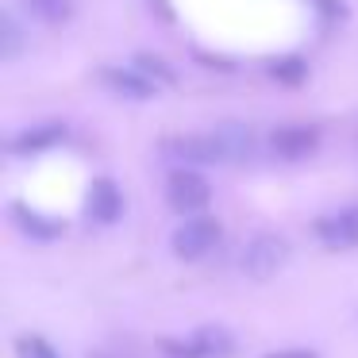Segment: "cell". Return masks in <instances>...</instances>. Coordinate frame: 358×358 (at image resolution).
<instances>
[{
	"mask_svg": "<svg viewBox=\"0 0 358 358\" xmlns=\"http://www.w3.org/2000/svg\"><path fill=\"white\" fill-rule=\"evenodd\" d=\"M66 124H35V127H24L8 139V155L16 158H35V155H47V150L62 147L66 143Z\"/></svg>",
	"mask_w": 358,
	"mask_h": 358,
	"instance_id": "cell-10",
	"label": "cell"
},
{
	"mask_svg": "<svg viewBox=\"0 0 358 358\" xmlns=\"http://www.w3.org/2000/svg\"><path fill=\"white\" fill-rule=\"evenodd\" d=\"M16 355L20 358H62L55 343L43 339V335H20V339H16Z\"/></svg>",
	"mask_w": 358,
	"mask_h": 358,
	"instance_id": "cell-17",
	"label": "cell"
},
{
	"mask_svg": "<svg viewBox=\"0 0 358 358\" xmlns=\"http://www.w3.org/2000/svg\"><path fill=\"white\" fill-rule=\"evenodd\" d=\"M320 147V127L312 124H281L266 135V150L281 162H304Z\"/></svg>",
	"mask_w": 358,
	"mask_h": 358,
	"instance_id": "cell-6",
	"label": "cell"
},
{
	"mask_svg": "<svg viewBox=\"0 0 358 358\" xmlns=\"http://www.w3.org/2000/svg\"><path fill=\"white\" fill-rule=\"evenodd\" d=\"M166 204H170L178 216H201L212 204V185L201 170L193 166H173L170 178H166Z\"/></svg>",
	"mask_w": 358,
	"mask_h": 358,
	"instance_id": "cell-1",
	"label": "cell"
},
{
	"mask_svg": "<svg viewBox=\"0 0 358 358\" xmlns=\"http://www.w3.org/2000/svg\"><path fill=\"white\" fill-rule=\"evenodd\" d=\"M135 66H139L150 81H158V85H178V70H173L166 58H158V55H135Z\"/></svg>",
	"mask_w": 358,
	"mask_h": 358,
	"instance_id": "cell-16",
	"label": "cell"
},
{
	"mask_svg": "<svg viewBox=\"0 0 358 358\" xmlns=\"http://www.w3.org/2000/svg\"><path fill=\"white\" fill-rule=\"evenodd\" d=\"M162 158L173 166H193V170H201V166H224V158H220V143L212 131H196V135H170V139H162Z\"/></svg>",
	"mask_w": 358,
	"mask_h": 358,
	"instance_id": "cell-4",
	"label": "cell"
},
{
	"mask_svg": "<svg viewBox=\"0 0 358 358\" xmlns=\"http://www.w3.org/2000/svg\"><path fill=\"white\" fill-rule=\"evenodd\" d=\"M196 343H201V350H204V358H227L231 355V335L224 331V327H216V324H204V327H196V335H193Z\"/></svg>",
	"mask_w": 358,
	"mask_h": 358,
	"instance_id": "cell-15",
	"label": "cell"
},
{
	"mask_svg": "<svg viewBox=\"0 0 358 358\" xmlns=\"http://www.w3.org/2000/svg\"><path fill=\"white\" fill-rule=\"evenodd\" d=\"M262 358H316L312 350H270V355H262Z\"/></svg>",
	"mask_w": 358,
	"mask_h": 358,
	"instance_id": "cell-19",
	"label": "cell"
},
{
	"mask_svg": "<svg viewBox=\"0 0 358 358\" xmlns=\"http://www.w3.org/2000/svg\"><path fill=\"white\" fill-rule=\"evenodd\" d=\"M266 73H270L278 85H304V81H308V62H304L301 55H281V58H270Z\"/></svg>",
	"mask_w": 358,
	"mask_h": 358,
	"instance_id": "cell-14",
	"label": "cell"
},
{
	"mask_svg": "<svg viewBox=\"0 0 358 358\" xmlns=\"http://www.w3.org/2000/svg\"><path fill=\"white\" fill-rule=\"evenodd\" d=\"M24 47H27V31L20 24V16L16 12H4V20H0V58L4 62H16L24 55Z\"/></svg>",
	"mask_w": 358,
	"mask_h": 358,
	"instance_id": "cell-13",
	"label": "cell"
},
{
	"mask_svg": "<svg viewBox=\"0 0 358 358\" xmlns=\"http://www.w3.org/2000/svg\"><path fill=\"white\" fill-rule=\"evenodd\" d=\"M220 235H224L220 220L208 216V212H201V216L181 220L178 231H173V239H170V247H173V255H178L181 262H201L208 250H216Z\"/></svg>",
	"mask_w": 358,
	"mask_h": 358,
	"instance_id": "cell-2",
	"label": "cell"
},
{
	"mask_svg": "<svg viewBox=\"0 0 358 358\" xmlns=\"http://www.w3.org/2000/svg\"><path fill=\"white\" fill-rule=\"evenodd\" d=\"M85 216L101 227H112L124 216V189L112 178H93L85 189Z\"/></svg>",
	"mask_w": 358,
	"mask_h": 358,
	"instance_id": "cell-8",
	"label": "cell"
},
{
	"mask_svg": "<svg viewBox=\"0 0 358 358\" xmlns=\"http://www.w3.org/2000/svg\"><path fill=\"white\" fill-rule=\"evenodd\" d=\"M101 85L108 89L112 96L131 101V104H147V101H155V96L162 93V85L150 81L135 62L131 66H101Z\"/></svg>",
	"mask_w": 358,
	"mask_h": 358,
	"instance_id": "cell-5",
	"label": "cell"
},
{
	"mask_svg": "<svg viewBox=\"0 0 358 358\" xmlns=\"http://www.w3.org/2000/svg\"><path fill=\"white\" fill-rule=\"evenodd\" d=\"M158 350H162L166 358H204V350L196 339H162Z\"/></svg>",
	"mask_w": 358,
	"mask_h": 358,
	"instance_id": "cell-18",
	"label": "cell"
},
{
	"mask_svg": "<svg viewBox=\"0 0 358 358\" xmlns=\"http://www.w3.org/2000/svg\"><path fill=\"white\" fill-rule=\"evenodd\" d=\"M285 262H289V243L281 235H270V231L255 235L239 255V270L255 281H270L273 273L285 270Z\"/></svg>",
	"mask_w": 358,
	"mask_h": 358,
	"instance_id": "cell-3",
	"label": "cell"
},
{
	"mask_svg": "<svg viewBox=\"0 0 358 358\" xmlns=\"http://www.w3.org/2000/svg\"><path fill=\"white\" fill-rule=\"evenodd\" d=\"M8 216H12V224H16L27 239H35V243H55L58 235L66 231V220L47 216V212L31 208L27 201H12L8 204Z\"/></svg>",
	"mask_w": 358,
	"mask_h": 358,
	"instance_id": "cell-11",
	"label": "cell"
},
{
	"mask_svg": "<svg viewBox=\"0 0 358 358\" xmlns=\"http://www.w3.org/2000/svg\"><path fill=\"white\" fill-rule=\"evenodd\" d=\"M212 135H216L220 143V158H224V166H239V162H250L258 150V135L250 124H239V120H227V124H216L212 127Z\"/></svg>",
	"mask_w": 358,
	"mask_h": 358,
	"instance_id": "cell-9",
	"label": "cell"
},
{
	"mask_svg": "<svg viewBox=\"0 0 358 358\" xmlns=\"http://www.w3.org/2000/svg\"><path fill=\"white\" fill-rule=\"evenodd\" d=\"M20 4H24V12L35 20V24L62 27V24H70L73 4H78V0H20Z\"/></svg>",
	"mask_w": 358,
	"mask_h": 358,
	"instance_id": "cell-12",
	"label": "cell"
},
{
	"mask_svg": "<svg viewBox=\"0 0 358 358\" xmlns=\"http://www.w3.org/2000/svg\"><path fill=\"white\" fill-rule=\"evenodd\" d=\"M312 235H316L327 250H350V247H358V204L324 212V216L312 224Z\"/></svg>",
	"mask_w": 358,
	"mask_h": 358,
	"instance_id": "cell-7",
	"label": "cell"
}]
</instances>
